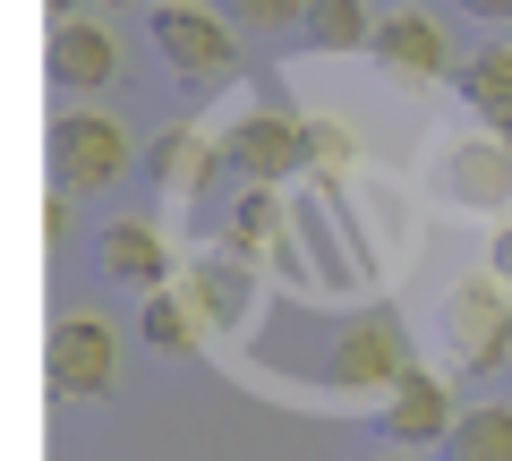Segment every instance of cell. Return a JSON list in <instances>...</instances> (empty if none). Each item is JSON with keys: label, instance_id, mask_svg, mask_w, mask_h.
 I'll return each instance as SVG.
<instances>
[{"label": "cell", "instance_id": "6da1fadb", "mask_svg": "<svg viewBox=\"0 0 512 461\" xmlns=\"http://www.w3.org/2000/svg\"><path fill=\"white\" fill-rule=\"evenodd\" d=\"M43 163H52V188H69V197H103V188L128 180V163H137V137L111 120V111H52V137H43Z\"/></svg>", "mask_w": 512, "mask_h": 461}, {"label": "cell", "instance_id": "7a4b0ae2", "mask_svg": "<svg viewBox=\"0 0 512 461\" xmlns=\"http://www.w3.org/2000/svg\"><path fill=\"white\" fill-rule=\"evenodd\" d=\"M146 43L188 94H214L239 77V26L222 9H146Z\"/></svg>", "mask_w": 512, "mask_h": 461}, {"label": "cell", "instance_id": "3957f363", "mask_svg": "<svg viewBox=\"0 0 512 461\" xmlns=\"http://www.w3.org/2000/svg\"><path fill=\"white\" fill-rule=\"evenodd\" d=\"M444 359H453L461 376H495L512 359V282L504 274H461L453 291H444Z\"/></svg>", "mask_w": 512, "mask_h": 461}, {"label": "cell", "instance_id": "277c9868", "mask_svg": "<svg viewBox=\"0 0 512 461\" xmlns=\"http://www.w3.org/2000/svg\"><path fill=\"white\" fill-rule=\"evenodd\" d=\"M43 385H52L60 402H103V393L120 385V333L94 308H69L52 325V342H43Z\"/></svg>", "mask_w": 512, "mask_h": 461}, {"label": "cell", "instance_id": "5b68a950", "mask_svg": "<svg viewBox=\"0 0 512 461\" xmlns=\"http://www.w3.org/2000/svg\"><path fill=\"white\" fill-rule=\"evenodd\" d=\"M222 163L248 188L299 180V163H308V120L299 111H239L231 129H222Z\"/></svg>", "mask_w": 512, "mask_h": 461}, {"label": "cell", "instance_id": "8992f818", "mask_svg": "<svg viewBox=\"0 0 512 461\" xmlns=\"http://www.w3.org/2000/svg\"><path fill=\"white\" fill-rule=\"evenodd\" d=\"M453 427H461V402H453V385H444L436 368H410L402 385L376 402V436L393 444V453H436V444H453Z\"/></svg>", "mask_w": 512, "mask_h": 461}, {"label": "cell", "instance_id": "52a82bcc", "mask_svg": "<svg viewBox=\"0 0 512 461\" xmlns=\"http://www.w3.org/2000/svg\"><path fill=\"white\" fill-rule=\"evenodd\" d=\"M436 188L453 205H478V214H504L512 205V146L495 129H470V137H444L436 146Z\"/></svg>", "mask_w": 512, "mask_h": 461}, {"label": "cell", "instance_id": "ba28073f", "mask_svg": "<svg viewBox=\"0 0 512 461\" xmlns=\"http://www.w3.org/2000/svg\"><path fill=\"white\" fill-rule=\"evenodd\" d=\"M325 376H333V385H384V393H393V385L410 376L402 316H393V308H359V316L342 325V342L325 351Z\"/></svg>", "mask_w": 512, "mask_h": 461}, {"label": "cell", "instance_id": "9c48e42d", "mask_svg": "<svg viewBox=\"0 0 512 461\" xmlns=\"http://www.w3.org/2000/svg\"><path fill=\"white\" fill-rule=\"evenodd\" d=\"M43 69H52V86H60V94L94 103V94L120 77V43H111V26L69 18V26H52V52H43Z\"/></svg>", "mask_w": 512, "mask_h": 461}, {"label": "cell", "instance_id": "30bf717a", "mask_svg": "<svg viewBox=\"0 0 512 461\" xmlns=\"http://www.w3.org/2000/svg\"><path fill=\"white\" fill-rule=\"evenodd\" d=\"M367 52H376L393 77H410V86H436V77L461 69L453 43H444V26L427 18V9H393V18L376 26V43H367Z\"/></svg>", "mask_w": 512, "mask_h": 461}, {"label": "cell", "instance_id": "8fae6325", "mask_svg": "<svg viewBox=\"0 0 512 461\" xmlns=\"http://www.w3.org/2000/svg\"><path fill=\"white\" fill-rule=\"evenodd\" d=\"M94 265H103L120 291H163L171 248H163V231H154L146 214H111L103 231H94Z\"/></svg>", "mask_w": 512, "mask_h": 461}, {"label": "cell", "instance_id": "7c38bea8", "mask_svg": "<svg viewBox=\"0 0 512 461\" xmlns=\"http://www.w3.org/2000/svg\"><path fill=\"white\" fill-rule=\"evenodd\" d=\"M214 171H231L222 163V137H205V129H163V137H146V180L163 188V197H197Z\"/></svg>", "mask_w": 512, "mask_h": 461}, {"label": "cell", "instance_id": "4fadbf2b", "mask_svg": "<svg viewBox=\"0 0 512 461\" xmlns=\"http://www.w3.org/2000/svg\"><path fill=\"white\" fill-rule=\"evenodd\" d=\"M453 86H461V103L478 111V129H495L512 146V43H487V52H470L453 69Z\"/></svg>", "mask_w": 512, "mask_h": 461}, {"label": "cell", "instance_id": "5bb4252c", "mask_svg": "<svg viewBox=\"0 0 512 461\" xmlns=\"http://www.w3.org/2000/svg\"><path fill=\"white\" fill-rule=\"evenodd\" d=\"M248 265L239 257H205L197 274H188V308H197V325H239L248 316Z\"/></svg>", "mask_w": 512, "mask_h": 461}, {"label": "cell", "instance_id": "9a60e30c", "mask_svg": "<svg viewBox=\"0 0 512 461\" xmlns=\"http://www.w3.org/2000/svg\"><path fill=\"white\" fill-rule=\"evenodd\" d=\"M376 9L367 0H308V18H299V43H316V52H367L376 43Z\"/></svg>", "mask_w": 512, "mask_h": 461}, {"label": "cell", "instance_id": "2e32d148", "mask_svg": "<svg viewBox=\"0 0 512 461\" xmlns=\"http://www.w3.org/2000/svg\"><path fill=\"white\" fill-rule=\"evenodd\" d=\"M453 461H512V402H478V410H461V427H453V444H444Z\"/></svg>", "mask_w": 512, "mask_h": 461}, {"label": "cell", "instance_id": "e0dca14e", "mask_svg": "<svg viewBox=\"0 0 512 461\" xmlns=\"http://www.w3.org/2000/svg\"><path fill=\"white\" fill-rule=\"evenodd\" d=\"M137 342H146V351H163V359H180L188 342H197V308H188V299H171V291H146V308H137Z\"/></svg>", "mask_w": 512, "mask_h": 461}, {"label": "cell", "instance_id": "ac0fdd59", "mask_svg": "<svg viewBox=\"0 0 512 461\" xmlns=\"http://www.w3.org/2000/svg\"><path fill=\"white\" fill-rule=\"evenodd\" d=\"M214 9L239 35H299V18H308V0H214Z\"/></svg>", "mask_w": 512, "mask_h": 461}, {"label": "cell", "instance_id": "d6986e66", "mask_svg": "<svg viewBox=\"0 0 512 461\" xmlns=\"http://www.w3.org/2000/svg\"><path fill=\"white\" fill-rule=\"evenodd\" d=\"M265 231H274V188H248V197L231 205V248L248 257V248L265 240Z\"/></svg>", "mask_w": 512, "mask_h": 461}, {"label": "cell", "instance_id": "ffe728a7", "mask_svg": "<svg viewBox=\"0 0 512 461\" xmlns=\"http://www.w3.org/2000/svg\"><path fill=\"white\" fill-rule=\"evenodd\" d=\"M350 154H359V146H350V129H308V163H325V171H342Z\"/></svg>", "mask_w": 512, "mask_h": 461}, {"label": "cell", "instance_id": "44dd1931", "mask_svg": "<svg viewBox=\"0 0 512 461\" xmlns=\"http://www.w3.org/2000/svg\"><path fill=\"white\" fill-rule=\"evenodd\" d=\"M43 231H52V240H69V188H52V205H43Z\"/></svg>", "mask_w": 512, "mask_h": 461}, {"label": "cell", "instance_id": "7402d4cb", "mask_svg": "<svg viewBox=\"0 0 512 461\" xmlns=\"http://www.w3.org/2000/svg\"><path fill=\"white\" fill-rule=\"evenodd\" d=\"M487 274H504V282H512V222L495 231V248H487Z\"/></svg>", "mask_w": 512, "mask_h": 461}, {"label": "cell", "instance_id": "603a6c76", "mask_svg": "<svg viewBox=\"0 0 512 461\" xmlns=\"http://www.w3.org/2000/svg\"><path fill=\"white\" fill-rule=\"evenodd\" d=\"M461 9H470V18H487V26H504V18H512V0H461Z\"/></svg>", "mask_w": 512, "mask_h": 461}, {"label": "cell", "instance_id": "cb8c5ba5", "mask_svg": "<svg viewBox=\"0 0 512 461\" xmlns=\"http://www.w3.org/2000/svg\"><path fill=\"white\" fill-rule=\"evenodd\" d=\"M52 9V26H69V18H86V0H43Z\"/></svg>", "mask_w": 512, "mask_h": 461}, {"label": "cell", "instance_id": "d4e9b609", "mask_svg": "<svg viewBox=\"0 0 512 461\" xmlns=\"http://www.w3.org/2000/svg\"><path fill=\"white\" fill-rule=\"evenodd\" d=\"M146 9H205V0H146Z\"/></svg>", "mask_w": 512, "mask_h": 461}, {"label": "cell", "instance_id": "484cf974", "mask_svg": "<svg viewBox=\"0 0 512 461\" xmlns=\"http://www.w3.org/2000/svg\"><path fill=\"white\" fill-rule=\"evenodd\" d=\"M376 461H419V453H376Z\"/></svg>", "mask_w": 512, "mask_h": 461}, {"label": "cell", "instance_id": "4316f807", "mask_svg": "<svg viewBox=\"0 0 512 461\" xmlns=\"http://www.w3.org/2000/svg\"><path fill=\"white\" fill-rule=\"evenodd\" d=\"M111 9H128V0H111Z\"/></svg>", "mask_w": 512, "mask_h": 461}]
</instances>
